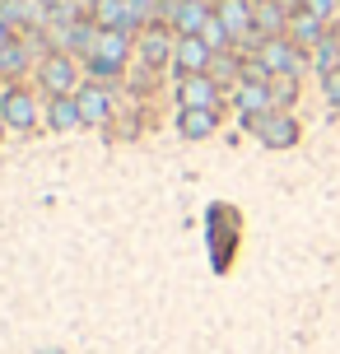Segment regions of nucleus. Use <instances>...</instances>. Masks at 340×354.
<instances>
[{
    "label": "nucleus",
    "instance_id": "f257e3e1",
    "mask_svg": "<svg viewBox=\"0 0 340 354\" xmlns=\"http://www.w3.org/2000/svg\"><path fill=\"white\" fill-rule=\"evenodd\" d=\"M243 126H247L266 149H294L299 136H303L299 122H294L289 112H275V107H270V112H256V117H243Z\"/></svg>",
    "mask_w": 340,
    "mask_h": 354
},
{
    "label": "nucleus",
    "instance_id": "f03ea898",
    "mask_svg": "<svg viewBox=\"0 0 340 354\" xmlns=\"http://www.w3.org/2000/svg\"><path fill=\"white\" fill-rule=\"evenodd\" d=\"M126 47H131V37H126V28H98V37H93V52H89V66L93 75H117L126 61Z\"/></svg>",
    "mask_w": 340,
    "mask_h": 354
},
{
    "label": "nucleus",
    "instance_id": "7ed1b4c3",
    "mask_svg": "<svg viewBox=\"0 0 340 354\" xmlns=\"http://www.w3.org/2000/svg\"><path fill=\"white\" fill-rule=\"evenodd\" d=\"M256 61H261L270 75H303L308 52H303V47H294L289 37H266V42L256 47Z\"/></svg>",
    "mask_w": 340,
    "mask_h": 354
},
{
    "label": "nucleus",
    "instance_id": "20e7f679",
    "mask_svg": "<svg viewBox=\"0 0 340 354\" xmlns=\"http://www.w3.org/2000/svg\"><path fill=\"white\" fill-rule=\"evenodd\" d=\"M0 117H5V126H15V131H33L37 126V103L28 88L10 84L5 88V98H0Z\"/></svg>",
    "mask_w": 340,
    "mask_h": 354
},
{
    "label": "nucleus",
    "instance_id": "39448f33",
    "mask_svg": "<svg viewBox=\"0 0 340 354\" xmlns=\"http://www.w3.org/2000/svg\"><path fill=\"white\" fill-rule=\"evenodd\" d=\"M37 80H42V88H47L52 98H66V93L75 88V61H70L66 52H52L47 61H42Z\"/></svg>",
    "mask_w": 340,
    "mask_h": 354
},
{
    "label": "nucleus",
    "instance_id": "423d86ee",
    "mask_svg": "<svg viewBox=\"0 0 340 354\" xmlns=\"http://www.w3.org/2000/svg\"><path fill=\"white\" fill-rule=\"evenodd\" d=\"M331 33V24H326V19H317V15H308V10H294V15H289V42H294V47H303V52H312V47H317V42H322V37Z\"/></svg>",
    "mask_w": 340,
    "mask_h": 354
},
{
    "label": "nucleus",
    "instance_id": "0eeeda50",
    "mask_svg": "<svg viewBox=\"0 0 340 354\" xmlns=\"http://www.w3.org/2000/svg\"><path fill=\"white\" fill-rule=\"evenodd\" d=\"M173 61H178L182 75H205V71H210V61H215V52H210V42L196 33V37H178Z\"/></svg>",
    "mask_w": 340,
    "mask_h": 354
},
{
    "label": "nucleus",
    "instance_id": "6e6552de",
    "mask_svg": "<svg viewBox=\"0 0 340 354\" xmlns=\"http://www.w3.org/2000/svg\"><path fill=\"white\" fill-rule=\"evenodd\" d=\"M75 103H79V117H84V126H103L112 117V98L103 84H84L75 88Z\"/></svg>",
    "mask_w": 340,
    "mask_h": 354
},
{
    "label": "nucleus",
    "instance_id": "1a4fd4ad",
    "mask_svg": "<svg viewBox=\"0 0 340 354\" xmlns=\"http://www.w3.org/2000/svg\"><path fill=\"white\" fill-rule=\"evenodd\" d=\"M215 15H219V24L233 33V42H238V37H252V42L261 47V37L252 33V0H219Z\"/></svg>",
    "mask_w": 340,
    "mask_h": 354
},
{
    "label": "nucleus",
    "instance_id": "9d476101",
    "mask_svg": "<svg viewBox=\"0 0 340 354\" xmlns=\"http://www.w3.org/2000/svg\"><path fill=\"white\" fill-rule=\"evenodd\" d=\"M178 98L182 107H219V84L210 75H187L178 84Z\"/></svg>",
    "mask_w": 340,
    "mask_h": 354
},
{
    "label": "nucleus",
    "instance_id": "9b49d317",
    "mask_svg": "<svg viewBox=\"0 0 340 354\" xmlns=\"http://www.w3.org/2000/svg\"><path fill=\"white\" fill-rule=\"evenodd\" d=\"M168 19H173V28H178L182 37H196L200 28H205V19H210V10H205V0H173V10H168Z\"/></svg>",
    "mask_w": 340,
    "mask_h": 354
},
{
    "label": "nucleus",
    "instance_id": "f8f14e48",
    "mask_svg": "<svg viewBox=\"0 0 340 354\" xmlns=\"http://www.w3.org/2000/svg\"><path fill=\"white\" fill-rule=\"evenodd\" d=\"M219 126V107H182L178 112V131L187 140H205Z\"/></svg>",
    "mask_w": 340,
    "mask_h": 354
},
{
    "label": "nucleus",
    "instance_id": "ddd939ff",
    "mask_svg": "<svg viewBox=\"0 0 340 354\" xmlns=\"http://www.w3.org/2000/svg\"><path fill=\"white\" fill-rule=\"evenodd\" d=\"M238 107H243V117H256V112H270V80H243L238 84Z\"/></svg>",
    "mask_w": 340,
    "mask_h": 354
},
{
    "label": "nucleus",
    "instance_id": "4468645a",
    "mask_svg": "<svg viewBox=\"0 0 340 354\" xmlns=\"http://www.w3.org/2000/svg\"><path fill=\"white\" fill-rule=\"evenodd\" d=\"M173 52H178V47L168 42V33H163V28H149V33L140 37V61H144V66H163Z\"/></svg>",
    "mask_w": 340,
    "mask_h": 354
},
{
    "label": "nucleus",
    "instance_id": "2eb2a0df",
    "mask_svg": "<svg viewBox=\"0 0 340 354\" xmlns=\"http://www.w3.org/2000/svg\"><path fill=\"white\" fill-rule=\"evenodd\" d=\"M294 98H299V75H270V107L289 112Z\"/></svg>",
    "mask_w": 340,
    "mask_h": 354
},
{
    "label": "nucleus",
    "instance_id": "dca6fc26",
    "mask_svg": "<svg viewBox=\"0 0 340 354\" xmlns=\"http://www.w3.org/2000/svg\"><path fill=\"white\" fill-rule=\"evenodd\" d=\"M52 131H75V126H84V117H79V103H75L70 93L66 98H52Z\"/></svg>",
    "mask_w": 340,
    "mask_h": 354
},
{
    "label": "nucleus",
    "instance_id": "f3484780",
    "mask_svg": "<svg viewBox=\"0 0 340 354\" xmlns=\"http://www.w3.org/2000/svg\"><path fill=\"white\" fill-rule=\"evenodd\" d=\"M200 37L210 42V52H229V42H233V33L219 24V15H210L205 19V28H200Z\"/></svg>",
    "mask_w": 340,
    "mask_h": 354
},
{
    "label": "nucleus",
    "instance_id": "a211bd4d",
    "mask_svg": "<svg viewBox=\"0 0 340 354\" xmlns=\"http://www.w3.org/2000/svg\"><path fill=\"white\" fill-rule=\"evenodd\" d=\"M299 10H308V15H317V19H336V10H340V0H299Z\"/></svg>",
    "mask_w": 340,
    "mask_h": 354
},
{
    "label": "nucleus",
    "instance_id": "6ab92c4d",
    "mask_svg": "<svg viewBox=\"0 0 340 354\" xmlns=\"http://www.w3.org/2000/svg\"><path fill=\"white\" fill-rule=\"evenodd\" d=\"M322 98H326V103H331V107L340 112V66L322 75Z\"/></svg>",
    "mask_w": 340,
    "mask_h": 354
},
{
    "label": "nucleus",
    "instance_id": "aec40b11",
    "mask_svg": "<svg viewBox=\"0 0 340 354\" xmlns=\"http://www.w3.org/2000/svg\"><path fill=\"white\" fill-rule=\"evenodd\" d=\"M0 47H10V19L0 15Z\"/></svg>",
    "mask_w": 340,
    "mask_h": 354
},
{
    "label": "nucleus",
    "instance_id": "412c9836",
    "mask_svg": "<svg viewBox=\"0 0 340 354\" xmlns=\"http://www.w3.org/2000/svg\"><path fill=\"white\" fill-rule=\"evenodd\" d=\"M42 5H61V0H42Z\"/></svg>",
    "mask_w": 340,
    "mask_h": 354
},
{
    "label": "nucleus",
    "instance_id": "4be33fe9",
    "mask_svg": "<svg viewBox=\"0 0 340 354\" xmlns=\"http://www.w3.org/2000/svg\"><path fill=\"white\" fill-rule=\"evenodd\" d=\"M0 136H5V117H0Z\"/></svg>",
    "mask_w": 340,
    "mask_h": 354
},
{
    "label": "nucleus",
    "instance_id": "5701e85b",
    "mask_svg": "<svg viewBox=\"0 0 340 354\" xmlns=\"http://www.w3.org/2000/svg\"><path fill=\"white\" fill-rule=\"evenodd\" d=\"M252 5H256V0H252Z\"/></svg>",
    "mask_w": 340,
    "mask_h": 354
}]
</instances>
